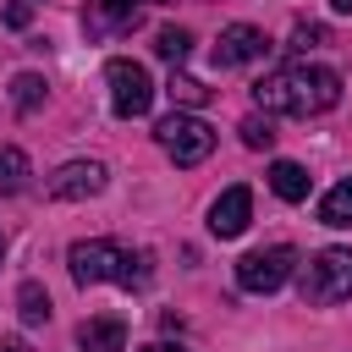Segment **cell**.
Returning a JSON list of instances; mask_svg holds the SVG:
<instances>
[{"mask_svg": "<svg viewBox=\"0 0 352 352\" xmlns=\"http://www.w3.org/2000/svg\"><path fill=\"white\" fill-rule=\"evenodd\" d=\"M336 99H341V77L330 66H308V60L280 66V72L253 82V104L264 116H319Z\"/></svg>", "mask_w": 352, "mask_h": 352, "instance_id": "6da1fadb", "label": "cell"}, {"mask_svg": "<svg viewBox=\"0 0 352 352\" xmlns=\"http://www.w3.org/2000/svg\"><path fill=\"white\" fill-rule=\"evenodd\" d=\"M66 264H72V280H77V286L116 280V286L132 292V286H148V275H154V258H148V253H132V248L104 242V236H94V242H72Z\"/></svg>", "mask_w": 352, "mask_h": 352, "instance_id": "7a4b0ae2", "label": "cell"}, {"mask_svg": "<svg viewBox=\"0 0 352 352\" xmlns=\"http://www.w3.org/2000/svg\"><path fill=\"white\" fill-rule=\"evenodd\" d=\"M297 292H302V302H314V308L352 297V248H324V253H314V258L302 264Z\"/></svg>", "mask_w": 352, "mask_h": 352, "instance_id": "3957f363", "label": "cell"}, {"mask_svg": "<svg viewBox=\"0 0 352 352\" xmlns=\"http://www.w3.org/2000/svg\"><path fill=\"white\" fill-rule=\"evenodd\" d=\"M154 138H160V148H165L176 165H204V160L214 154V126H209L204 116H182V110H170V116L154 126Z\"/></svg>", "mask_w": 352, "mask_h": 352, "instance_id": "277c9868", "label": "cell"}, {"mask_svg": "<svg viewBox=\"0 0 352 352\" xmlns=\"http://www.w3.org/2000/svg\"><path fill=\"white\" fill-rule=\"evenodd\" d=\"M297 270V248H258V253H242L236 258V286L242 292H280Z\"/></svg>", "mask_w": 352, "mask_h": 352, "instance_id": "5b68a950", "label": "cell"}, {"mask_svg": "<svg viewBox=\"0 0 352 352\" xmlns=\"http://www.w3.org/2000/svg\"><path fill=\"white\" fill-rule=\"evenodd\" d=\"M104 82H110V110H116L121 121L148 116V104H154V82H148V72H143L138 60H110V66H104Z\"/></svg>", "mask_w": 352, "mask_h": 352, "instance_id": "8992f818", "label": "cell"}, {"mask_svg": "<svg viewBox=\"0 0 352 352\" xmlns=\"http://www.w3.org/2000/svg\"><path fill=\"white\" fill-rule=\"evenodd\" d=\"M94 192H104V165H99V160H66V165L50 176V198L77 204V198H94Z\"/></svg>", "mask_w": 352, "mask_h": 352, "instance_id": "52a82bcc", "label": "cell"}, {"mask_svg": "<svg viewBox=\"0 0 352 352\" xmlns=\"http://www.w3.org/2000/svg\"><path fill=\"white\" fill-rule=\"evenodd\" d=\"M248 214H253V192L236 182V187H226L214 204H209V231L226 242V236H242L248 231Z\"/></svg>", "mask_w": 352, "mask_h": 352, "instance_id": "ba28073f", "label": "cell"}, {"mask_svg": "<svg viewBox=\"0 0 352 352\" xmlns=\"http://www.w3.org/2000/svg\"><path fill=\"white\" fill-rule=\"evenodd\" d=\"M264 50H270V38H264L258 28L231 22V28L220 33V44H214V66H248V60H264Z\"/></svg>", "mask_w": 352, "mask_h": 352, "instance_id": "9c48e42d", "label": "cell"}, {"mask_svg": "<svg viewBox=\"0 0 352 352\" xmlns=\"http://www.w3.org/2000/svg\"><path fill=\"white\" fill-rule=\"evenodd\" d=\"M138 6H143V0H88V6H82V28H88V38H110V33L132 28Z\"/></svg>", "mask_w": 352, "mask_h": 352, "instance_id": "30bf717a", "label": "cell"}, {"mask_svg": "<svg viewBox=\"0 0 352 352\" xmlns=\"http://www.w3.org/2000/svg\"><path fill=\"white\" fill-rule=\"evenodd\" d=\"M77 346H82V352H126V324H121L116 314L82 319V330H77Z\"/></svg>", "mask_w": 352, "mask_h": 352, "instance_id": "8fae6325", "label": "cell"}, {"mask_svg": "<svg viewBox=\"0 0 352 352\" xmlns=\"http://www.w3.org/2000/svg\"><path fill=\"white\" fill-rule=\"evenodd\" d=\"M270 187H275V198L302 204V198H308V170L292 165V160H275V165H270Z\"/></svg>", "mask_w": 352, "mask_h": 352, "instance_id": "7c38bea8", "label": "cell"}, {"mask_svg": "<svg viewBox=\"0 0 352 352\" xmlns=\"http://www.w3.org/2000/svg\"><path fill=\"white\" fill-rule=\"evenodd\" d=\"M319 226H352V176L319 198Z\"/></svg>", "mask_w": 352, "mask_h": 352, "instance_id": "4fadbf2b", "label": "cell"}, {"mask_svg": "<svg viewBox=\"0 0 352 352\" xmlns=\"http://www.w3.org/2000/svg\"><path fill=\"white\" fill-rule=\"evenodd\" d=\"M16 314H22V324H44L50 319V292L38 280H22L16 286Z\"/></svg>", "mask_w": 352, "mask_h": 352, "instance_id": "5bb4252c", "label": "cell"}, {"mask_svg": "<svg viewBox=\"0 0 352 352\" xmlns=\"http://www.w3.org/2000/svg\"><path fill=\"white\" fill-rule=\"evenodd\" d=\"M28 187V154L22 148H0V198Z\"/></svg>", "mask_w": 352, "mask_h": 352, "instance_id": "9a60e30c", "label": "cell"}, {"mask_svg": "<svg viewBox=\"0 0 352 352\" xmlns=\"http://www.w3.org/2000/svg\"><path fill=\"white\" fill-rule=\"evenodd\" d=\"M187 50H192V33H187V28H160V33H154V55H160V60L182 66Z\"/></svg>", "mask_w": 352, "mask_h": 352, "instance_id": "2e32d148", "label": "cell"}, {"mask_svg": "<svg viewBox=\"0 0 352 352\" xmlns=\"http://www.w3.org/2000/svg\"><path fill=\"white\" fill-rule=\"evenodd\" d=\"M11 104L28 116V110H38L44 104V77L38 72H22V77H11Z\"/></svg>", "mask_w": 352, "mask_h": 352, "instance_id": "e0dca14e", "label": "cell"}, {"mask_svg": "<svg viewBox=\"0 0 352 352\" xmlns=\"http://www.w3.org/2000/svg\"><path fill=\"white\" fill-rule=\"evenodd\" d=\"M165 94H170L176 104H187V110H198V104H209V88H204L198 77H182V72H170V82H165Z\"/></svg>", "mask_w": 352, "mask_h": 352, "instance_id": "ac0fdd59", "label": "cell"}, {"mask_svg": "<svg viewBox=\"0 0 352 352\" xmlns=\"http://www.w3.org/2000/svg\"><path fill=\"white\" fill-rule=\"evenodd\" d=\"M242 143H248V148H270V143H275V121H270V116H248V121H242Z\"/></svg>", "mask_w": 352, "mask_h": 352, "instance_id": "d6986e66", "label": "cell"}, {"mask_svg": "<svg viewBox=\"0 0 352 352\" xmlns=\"http://www.w3.org/2000/svg\"><path fill=\"white\" fill-rule=\"evenodd\" d=\"M314 44H324V28L319 22H297L292 28V50H314Z\"/></svg>", "mask_w": 352, "mask_h": 352, "instance_id": "ffe728a7", "label": "cell"}, {"mask_svg": "<svg viewBox=\"0 0 352 352\" xmlns=\"http://www.w3.org/2000/svg\"><path fill=\"white\" fill-rule=\"evenodd\" d=\"M33 22V0H11L6 6V28H28Z\"/></svg>", "mask_w": 352, "mask_h": 352, "instance_id": "44dd1931", "label": "cell"}, {"mask_svg": "<svg viewBox=\"0 0 352 352\" xmlns=\"http://www.w3.org/2000/svg\"><path fill=\"white\" fill-rule=\"evenodd\" d=\"M0 352H28V341H22V336H6V341H0Z\"/></svg>", "mask_w": 352, "mask_h": 352, "instance_id": "7402d4cb", "label": "cell"}, {"mask_svg": "<svg viewBox=\"0 0 352 352\" xmlns=\"http://www.w3.org/2000/svg\"><path fill=\"white\" fill-rule=\"evenodd\" d=\"M138 352H182V346H170V341H148V346H138Z\"/></svg>", "mask_w": 352, "mask_h": 352, "instance_id": "603a6c76", "label": "cell"}, {"mask_svg": "<svg viewBox=\"0 0 352 352\" xmlns=\"http://www.w3.org/2000/svg\"><path fill=\"white\" fill-rule=\"evenodd\" d=\"M330 6H336V11H341V16H346V11H352V0H330Z\"/></svg>", "mask_w": 352, "mask_h": 352, "instance_id": "cb8c5ba5", "label": "cell"}, {"mask_svg": "<svg viewBox=\"0 0 352 352\" xmlns=\"http://www.w3.org/2000/svg\"><path fill=\"white\" fill-rule=\"evenodd\" d=\"M0 258H6V242H0Z\"/></svg>", "mask_w": 352, "mask_h": 352, "instance_id": "d4e9b609", "label": "cell"}]
</instances>
